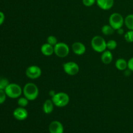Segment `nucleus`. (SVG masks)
<instances>
[{"label": "nucleus", "mask_w": 133, "mask_h": 133, "mask_svg": "<svg viewBox=\"0 0 133 133\" xmlns=\"http://www.w3.org/2000/svg\"><path fill=\"white\" fill-rule=\"evenodd\" d=\"M23 94L29 101H34L39 95L38 88L35 83H28L23 87Z\"/></svg>", "instance_id": "1"}, {"label": "nucleus", "mask_w": 133, "mask_h": 133, "mask_svg": "<svg viewBox=\"0 0 133 133\" xmlns=\"http://www.w3.org/2000/svg\"><path fill=\"white\" fill-rule=\"evenodd\" d=\"M5 91L7 97L11 99L19 98L23 93V89L19 84L16 83H9Z\"/></svg>", "instance_id": "2"}, {"label": "nucleus", "mask_w": 133, "mask_h": 133, "mask_svg": "<svg viewBox=\"0 0 133 133\" xmlns=\"http://www.w3.org/2000/svg\"><path fill=\"white\" fill-rule=\"evenodd\" d=\"M92 48L97 53H103L107 49V42L101 36H95L91 40Z\"/></svg>", "instance_id": "3"}, {"label": "nucleus", "mask_w": 133, "mask_h": 133, "mask_svg": "<svg viewBox=\"0 0 133 133\" xmlns=\"http://www.w3.org/2000/svg\"><path fill=\"white\" fill-rule=\"evenodd\" d=\"M51 100L55 106L58 107H64L70 102V97L68 94L65 92H61L56 93L55 95L51 97Z\"/></svg>", "instance_id": "4"}, {"label": "nucleus", "mask_w": 133, "mask_h": 133, "mask_svg": "<svg viewBox=\"0 0 133 133\" xmlns=\"http://www.w3.org/2000/svg\"><path fill=\"white\" fill-rule=\"evenodd\" d=\"M109 24L116 31L122 28L124 24V18L123 16L118 12L112 13L109 17Z\"/></svg>", "instance_id": "5"}, {"label": "nucleus", "mask_w": 133, "mask_h": 133, "mask_svg": "<svg viewBox=\"0 0 133 133\" xmlns=\"http://www.w3.org/2000/svg\"><path fill=\"white\" fill-rule=\"evenodd\" d=\"M70 53L68 45L64 42H58L54 45V53L60 58H65Z\"/></svg>", "instance_id": "6"}, {"label": "nucleus", "mask_w": 133, "mask_h": 133, "mask_svg": "<svg viewBox=\"0 0 133 133\" xmlns=\"http://www.w3.org/2000/svg\"><path fill=\"white\" fill-rule=\"evenodd\" d=\"M63 70L69 75H75L79 73V66L75 62H67L63 64Z\"/></svg>", "instance_id": "7"}, {"label": "nucleus", "mask_w": 133, "mask_h": 133, "mask_svg": "<svg viewBox=\"0 0 133 133\" xmlns=\"http://www.w3.org/2000/svg\"><path fill=\"white\" fill-rule=\"evenodd\" d=\"M25 74L27 77L29 79H36L41 76L42 70L39 66L32 65L27 68L25 71Z\"/></svg>", "instance_id": "8"}, {"label": "nucleus", "mask_w": 133, "mask_h": 133, "mask_svg": "<svg viewBox=\"0 0 133 133\" xmlns=\"http://www.w3.org/2000/svg\"><path fill=\"white\" fill-rule=\"evenodd\" d=\"M13 116L17 120H25L28 117V112L25 109V107H19L14 109V110L13 111Z\"/></svg>", "instance_id": "9"}, {"label": "nucleus", "mask_w": 133, "mask_h": 133, "mask_svg": "<svg viewBox=\"0 0 133 133\" xmlns=\"http://www.w3.org/2000/svg\"><path fill=\"white\" fill-rule=\"evenodd\" d=\"M49 131L50 133H64L63 125L59 121H53L49 125Z\"/></svg>", "instance_id": "10"}, {"label": "nucleus", "mask_w": 133, "mask_h": 133, "mask_svg": "<svg viewBox=\"0 0 133 133\" xmlns=\"http://www.w3.org/2000/svg\"><path fill=\"white\" fill-rule=\"evenodd\" d=\"M72 51L75 55H82L86 52V46L80 42H75L72 44Z\"/></svg>", "instance_id": "11"}, {"label": "nucleus", "mask_w": 133, "mask_h": 133, "mask_svg": "<svg viewBox=\"0 0 133 133\" xmlns=\"http://www.w3.org/2000/svg\"><path fill=\"white\" fill-rule=\"evenodd\" d=\"M96 3L100 9L107 10L114 6V0H96Z\"/></svg>", "instance_id": "12"}, {"label": "nucleus", "mask_w": 133, "mask_h": 133, "mask_svg": "<svg viewBox=\"0 0 133 133\" xmlns=\"http://www.w3.org/2000/svg\"><path fill=\"white\" fill-rule=\"evenodd\" d=\"M40 50L44 55L51 56L54 53V46L50 45L48 43H45L41 46Z\"/></svg>", "instance_id": "13"}, {"label": "nucleus", "mask_w": 133, "mask_h": 133, "mask_svg": "<svg viewBox=\"0 0 133 133\" xmlns=\"http://www.w3.org/2000/svg\"><path fill=\"white\" fill-rule=\"evenodd\" d=\"M101 60L103 63L105 64H109L112 62L113 60V55L110 50H105L102 53L101 57Z\"/></svg>", "instance_id": "14"}, {"label": "nucleus", "mask_w": 133, "mask_h": 133, "mask_svg": "<svg viewBox=\"0 0 133 133\" xmlns=\"http://www.w3.org/2000/svg\"><path fill=\"white\" fill-rule=\"evenodd\" d=\"M54 103L51 99H47L44 101L43 105V111L45 114H49L53 111Z\"/></svg>", "instance_id": "15"}, {"label": "nucleus", "mask_w": 133, "mask_h": 133, "mask_svg": "<svg viewBox=\"0 0 133 133\" xmlns=\"http://www.w3.org/2000/svg\"><path fill=\"white\" fill-rule=\"evenodd\" d=\"M115 66L118 70L124 71L128 67V64H127V61L125 59L121 58L117 59V61H116Z\"/></svg>", "instance_id": "16"}, {"label": "nucleus", "mask_w": 133, "mask_h": 133, "mask_svg": "<svg viewBox=\"0 0 133 133\" xmlns=\"http://www.w3.org/2000/svg\"><path fill=\"white\" fill-rule=\"evenodd\" d=\"M124 24L129 30L133 31V14H129L125 18Z\"/></svg>", "instance_id": "17"}, {"label": "nucleus", "mask_w": 133, "mask_h": 133, "mask_svg": "<svg viewBox=\"0 0 133 133\" xmlns=\"http://www.w3.org/2000/svg\"><path fill=\"white\" fill-rule=\"evenodd\" d=\"M115 31V29L109 25H105L101 28V32L103 35H106V36H109V35H112Z\"/></svg>", "instance_id": "18"}, {"label": "nucleus", "mask_w": 133, "mask_h": 133, "mask_svg": "<svg viewBox=\"0 0 133 133\" xmlns=\"http://www.w3.org/2000/svg\"><path fill=\"white\" fill-rule=\"evenodd\" d=\"M29 100L25 97H19L18 99V105L21 107H25L28 105Z\"/></svg>", "instance_id": "19"}, {"label": "nucleus", "mask_w": 133, "mask_h": 133, "mask_svg": "<svg viewBox=\"0 0 133 133\" xmlns=\"http://www.w3.org/2000/svg\"><path fill=\"white\" fill-rule=\"evenodd\" d=\"M117 45H118V43L114 40H110L107 42V49L110 51L115 49L117 48Z\"/></svg>", "instance_id": "20"}, {"label": "nucleus", "mask_w": 133, "mask_h": 133, "mask_svg": "<svg viewBox=\"0 0 133 133\" xmlns=\"http://www.w3.org/2000/svg\"><path fill=\"white\" fill-rule=\"evenodd\" d=\"M124 38L127 42H133V31L129 30L127 32H125L124 34Z\"/></svg>", "instance_id": "21"}, {"label": "nucleus", "mask_w": 133, "mask_h": 133, "mask_svg": "<svg viewBox=\"0 0 133 133\" xmlns=\"http://www.w3.org/2000/svg\"><path fill=\"white\" fill-rule=\"evenodd\" d=\"M9 83H10L7 79L0 77V90H5Z\"/></svg>", "instance_id": "22"}, {"label": "nucleus", "mask_w": 133, "mask_h": 133, "mask_svg": "<svg viewBox=\"0 0 133 133\" xmlns=\"http://www.w3.org/2000/svg\"><path fill=\"white\" fill-rule=\"evenodd\" d=\"M47 43L54 46L55 45H56L58 43V40H57L56 36H53V35H50L47 38Z\"/></svg>", "instance_id": "23"}, {"label": "nucleus", "mask_w": 133, "mask_h": 133, "mask_svg": "<svg viewBox=\"0 0 133 133\" xmlns=\"http://www.w3.org/2000/svg\"><path fill=\"white\" fill-rule=\"evenodd\" d=\"M7 96L5 93V90H0V105H2L6 101Z\"/></svg>", "instance_id": "24"}, {"label": "nucleus", "mask_w": 133, "mask_h": 133, "mask_svg": "<svg viewBox=\"0 0 133 133\" xmlns=\"http://www.w3.org/2000/svg\"><path fill=\"white\" fill-rule=\"evenodd\" d=\"M96 2V0H83V5L86 6H88V7L94 5V3Z\"/></svg>", "instance_id": "25"}, {"label": "nucleus", "mask_w": 133, "mask_h": 133, "mask_svg": "<svg viewBox=\"0 0 133 133\" xmlns=\"http://www.w3.org/2000/svg\"><path fill=\"white\" fill-rule=\"evenodd\" d=\"M127 64H128V67H127V68L133 72V57L130 58L127 61Z\"/></svg>", "instance_id": "26"}, {"label": "nucleus", "mask_w": 133, "mask_h": 133, "mask_svg": "<svg viewBox=\"0 0 133 133\" xmlns=\"http://www.w3.org/2000/svg\"><path fill=\"white\" fill-rule=\"evenodd\" d=\"M5 14H4L3 12L0 11V26L4 23L5 22Z\"/></svg>", "instance_id": "27"}, {"label": "nucleus", "mask_w": 133, "mask_h": 133, "mask_svg": "<svg viewBox=\"0 0 133 133\" xmlns=\"http://www.w3.org/2000/svg\"><path fill=\"white\" fill-rule=\"evenodd\" d=\"M116 31L117 32H118V34H119V35H123V34H124V31H123V29H122V28L118 29V30H116Z\"/></svg>", "instance_id": "28"}, {"label": "nucleus", "mask_w": 133, "mask_h": 133, "mask_svg": "<svg viewBox=\"0 0 133 133\" xmlns=\"http://www.w3.org/2000/svg\"><path fill=\"white\" fill-rule=\"evenodd\" d=\"M55 94H56V92H55V91L51 90L50 92H49V96H51V97H53L55 95Z\"/></svg>", "instance_id": "29"}]
</instances>
